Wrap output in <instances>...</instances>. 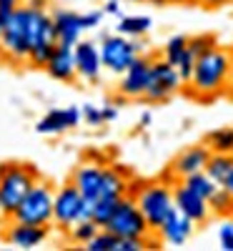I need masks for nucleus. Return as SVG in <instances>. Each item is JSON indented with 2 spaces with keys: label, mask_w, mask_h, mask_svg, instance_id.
<instances>
[{
  "label": "nucleus",
  "mask_w": 233,
  "mask_h": 251,
  "mask_svg": "<svg viewBox=\"0 0 233 251\" xmlns=\"http://www.w3.org/2000/svg\"><path fill=\"white\" fill-rule=\"evenodd\" d=\"M116 203H118V199H100V201H93V203H91V219L103 228L105 224H108Z\"/></svg>",
  "instance_id": "nucleus-30"
},
{
  "label": "nucleus",
  "mask_w": 233,
  "mask_h": 251,
  "mask_svg": "<svg viewBox=\"0 0 233 251\" xmlns=\"http://www.w3.org/2000/svg\"><path fill=\"white\" fill-rule=\"evenodd\" d=\"M151 3H156V5H165V0H151Z\"/></svg>",
  "instance_id": "nucleus-44"
},
{
  "label": "nucleus",
  "mask_w": 233,
  "mask_h": 251,
  "mask_svg": "<svg viewBox=\"0 0 233 251\" xmlns=\"http://www.w3.org/2000/svg\"><path fill=\"white\" fill-rule=\"evenodd\" d=\"M206 146L213 153H231L233 151V128L231 126H223V128H216L206 136Z\"/></svg>",
  "instance_id": "nucleus-26"
},
{
  "label": "nucleus",
  "mask_w": 233,
  "mask_h": 251,
  "mask_svg": "<svg viewBox=\"0 0 233 251\" xmlns=\"http://www.w3.org/2000/svg\"><path fill=\"white\" fill-rule=\"evenodd\" d=\"M181 181H183V183H186V186L190 188V191H196L198 196H203L206 201H208V199H210V194H213L216 188H218V186H216L213 181L208 178V174H206V171L190 174V176H186V178H181Z\"/></svg>",
  "instance_id": "nucleus-27"
},
{
  "label": "nucleus",
  "mask_w": 233,
  "mask_h": 251,
  "mask_svg": "<svg viewBox=\"0 0 233 251\" xmlns=\"http://www.w3.org/2000/svg\"><path fill=\"white\" fill-rule=\"evenodd\" d=\"M73 60H75V73L78 78L88 80V83H98L103 75V60H100V50L93 40H78L73 46Z\"/></svg>",
  "instance_id": "nucleus-15"
},
{
  "label": "nucleus",
  "mask_w": 233,
  "mask_h": 251,
  "mask_svg": "<svg viewBox=\"0 0 233 251\" xmlns=\"http://www.w3.org/2000/svg\"><path fill=\"white\" fill-rule=\"evenodd\" d=\"M165 3H171V5H186V3H193V0H165Z\"/></svg>",
  "instance_id": "nucleus-40"
},
{
  "label": "nucleus",
  "mask_w": 233,
  "mask_h": 251,
  "mask_svg": "<svg viewBox=\"0 0 233 251\" xmlns=\"http://www.w3.org/2000/svg\"><path fill=\"white\" fill-rule=\"evenodd\" d=\"M98 231H100V226H98V224L88 216V219H80V221H75V224L68 228L66 234H68V241H70L73 246H86V244H88V241H91V239H93Z\"/></svg>",
  "instance_id": "nucleus-24"
},
{
  "label": "nucleus",
  "mask_w": 233,
  "mask_h": 251,
  "mask_svg": "<svg viewBox=\"0 0 233 251\" xmlns=\"http://www.w3.org/2000/svg\"><path fill=\"white\" fill-rule=\"evenodd\" d=\"M226 188H228V194H231V196H233V174H231V178H228V181H226Z\"/></svg>",
  "instance_id": "nucleus-41"
},
{
  "label": "nucleus",
  "mask_w": 233,
  "mask_h": 251,
  "mask_svg": "<svg viewBox=\"0 0 233 251\" xmlns=\"http://www.w3.org/2000/svg\"><path fill=\"white\" fill-rule=\"evenodd\" d=\"M103 10H91V13H78V20H80V28L83 30H93L103 23Z\"/></svg>",
  "instance_id": "nucleus-33"
},
{
  "label": "nucleus",
  "mask_w": 233,
  "mask_h": 251,
  "mask_svg": "<svg viewBox=\"0 0 233 251\" xmlns=\"http://www.w3.org/2000/svg\"><path fill=\"white\" fill-rule=\"evenodd\" d=\"M46 73L58 80V83H70L75 80V60H73V48H66V46H58L53 48L48 63H46Z\"/></svg>",
  "instance_id": "nucleus-21"
},
{
  "label": "nucleus",
  "mask_w": 233,
  "mask_h": 251,
  "mask_svg": "<svg viewBox=\"0 0 233 251\" xmlns=\"http://www.w3.org/2000/svg\"><path fill=\"white\" fill-rule=\"evenodd\" d=\"M20 5H23V0H0V23H3L10 13H15Z\"/></svg>",
  "instance_id": "nucleus-34"
},
{
  "label": "nucleus",
  "mask_w": 233,
  "mask_h": 251,
  "mask_svg": "<svg viewBox=\"0 0 233 251\" xmlns=\"http://www.w3.org/2000/svg\"><path fill=\"white\" fill-rule=\"evenodd\" d=\"M193 231H196V224L186 219L181 211H173L156 231V236L161 239V244H168V246H186L188 239L193 236Z\"/></svg>",
  "instance_id": "nucleus-18"
},
{
  "label": "nucleus",
  "mask_w": 233,
  "mask_h": 251,
  "mask_svg": "<svg viewBox=\"0 0 233 251\" xmlns=\"http://www.w3.org/2000/svg\"><path fill=\"white\" fill-rule=\"evenodd\" d=\"M125 3H145V0H125Z\"/></svg>",
  "instance_id": "nucleus-45"
},
{
  "label": "nucleus",
  "mask_w": 233,
  "mask_h": 251,
  "mask_svg": "<svg viewBox=\"0 0 233 251\" xmlns=\"http://www.w3.org/2000/svg\"><path fill=\"white\" fill-rule=\"evenodd\" d=\"M98 50H100V60H103V71L120 75L143 53V43H140V38L136 40V38H125L120 33H113V35H103Z\"/></svg>",
  "instance_id": "nucleus-9"
},
{
  "label": "nucleus",
  "mask_w": 233,
  "mask_h": 251,
  "mask_svg": "<svg viewBox=\"0 0 233 251\" xmlns=\"http://www.w3.org/2000/svg\"><path fill=\"white\" fill-rule=\"evenodd\" d=\"M25 8V33H28V66L33 68H46V63L55 48V35H53V18L48 10L40 8Z\"/></svg>",
  "instance_id": "nucleus-4"
},
{
  "label": "nucleus",
  "mask_w": 233,
  "mask_h": 251,
  "mask_svg": "<svg viewBox=\"0 0 233 251\" xmlns=\"http://www.w3.org/2000/svg\"><path fill=\"white\" fill-rule=\"evenodd\" d=\"M233 83V68H231V55L228 48L216 46L213 50H208L196 58L193 73L188 78V93L196 96L201 100L221 96L228 86Z\"/></svg>",
  "instance_id": "nucleus-1"
},
{
  "label": "nucleus",
  "mask_w": 233,
  "mask_h": 251,
  "mask_svg": "<svg viewBox=\"0 0 233 251\" xmlns=\"http://www.w3.org/2000/svg\"><path fill=\"white\" fill-rule=\"evenodd\" d=\"M231 156H233V151H231Z\"/></svg>",
  "instance_id": "nucleus-48"
},
{
  "label": "nucleus",
  "mask_w": 233,
  "mask_h": 251,
  "mask_svg": "<svg viewBox=\"0 0 233 251\" xmlns=\"http://www.w3.org/2000/svg\"><path fill=\"white\" fill-rule=\"evenodd\" d=\"M218 46V38L216 35H210V33H198V35H190L188 38V50L193 53V58L208 53V50H213Z\"/></svg>",
  "instance_id": "nucleus-29"
},
{
  "label": "nucleus",
  "mask_w": 233,
  "mask_h": 251,
  "mask_svg": "<svg viewBox=\"0 0 233 251\" xmlns=\"http://www.w3.org/2000/svg\"><path fill=\"white\" fill-rule=\"evenodd\" d=\"M35 181H40V174L33 163H20V161L0 163V206H3L8 219L15 214L18 203L25 199Z\"/></svg>",
  "instance_id": "nucleus-3"
},
{
  "label": "nucleus",
  "mask_w": 233,
  "mask_h": 251,
  "mask_svg": "<svg viewBox=\"0 0 233 251\" xmlns=\"http://www.w3.org/2000/svg\"><path fill=\"white\" fill-rule=\"evenodd\" d=\"M50 236V226H40V224H25V221H15L8 219L3 224V241L15 249H38L43 246Z\"/></svg>",
  "instance_id": "nucleus-13"
},
{
  "label": "nucleus",
  "mask_w": 233,
  "mask_h": 251,
  "mask_svg": "<svg viewBox=\"0 0 233 251\" xmlns=\"http://www.w3.org/2000/svg\"><path fill=\"white\" fill-rule=\"evenodd\" d=\"M23 5H28V8H40V10H48V0H23Z\"/></svg>",
  "instance_id": "nucleus-37"
},
{
  "label": "nucleus",
  "mask_w": 233,
  "mask_h": 251,
  "mask_svg": "<svg viewBox=\"0 0 233 251\" xmlns=\"http://www.w3.org/2000/svg\"><path fill=\"white\" fill-rule=\"evenodd\" d=\"M0 28H3V23H0Z\"/></svg>",
  "instance_id": "nucleus-47"
},
{
  "label": "nucleus",
  "mask_w": 233,
  "mask_h": 251,
  "mask_svg": "<svg viewBox=\"0 0 233 251\" xmlns=\"http://www.w3.org/2000/svg\"><path fill=\"white\" fill-rule=\"evenodd\" d=\"M210 206V216H218V219H233V196L228 194L226 186H218L208 199Z\"/></svg>",
  "instance_id": "nucleus-25"
},
{
  "label": "nucleus",
  "mask_w": 233,
  "mask_h": 251,
  "mask_svg": "<svg viewBox=\"0 0 233 251\" xmlns=\"http://www.w3.org/2000/svg\"><path fill=\"white\" fill-rule=\"evenodd\" d=\"M151 28H153V20L148 18V15H120V18H118V25H116V33L138 40V38H143Z\"/></svg>",
  "instance_id": "nucleus-23"
},
{
  "label": "nucleus",
  "mask_w": 233,
  "mask_h": 251,
  "mask_svg": "<svg viewBox=\"0 0 233 251\" xmlns=\"http://www.w3.org/2000/svg\"><path fill=\"white\" fill-rule=\"evenodd\" d=\"M83 249H86V251H118V236L111 234L108 228H100V231Z\"/></svg>",
  "instance_id": "nucleus-28"
},
{
  "label": "nucleus",
  "mask_w": 233,
  "mask_h": 251,
  "mask_svg": "<svg viewBox=\"0 0 233 251\" xmlns=\"http://www.w3.org/2000/svg\"><path fill=\"white\" fill-rule=\"evenodd\" d=\"M151 121H153V116H151V111H145V113L140 116V128H145V126H151Z\"/></svg>",
  "instance_id": "nucleus-39"
},
{
  "label": "nucleus",
  "mask_w": 233,
  "mask_h": 251,
  "mask_svg": "<svg viewBox=\"0 0 233 251\" xmlns=\"http://www.w3.org/2000/svg\"><path fill=\"white\" fill-rule=\"evenodd\" d=\"M183 86L186 83L178 75L176 66H171L163 55L153 58V63H151V80H148V91H145L143 100H148V103H165L168 98H173Z\"/></svg>",
  "instance_id": "nucleus-11"
},
{
  "label": "nucleus",
  "mask_w": 233,
  "mask_h": 251,
  "mask_svg": "<svg viewBox=\"0 0 233 251\" xmlns=\"http://www.w3.org/2000/svg\"><path fill=\"white\" fill-rule=\"evenodd\" d=\"M8 221V216H5V211H3V206H0V226H3Z\"/></svg>",
  "instance_id": "nucleus-42"
},
{
  "label": "nucleus",
  "mask_w": 233,
  "mask_h": 251,
  "mask_svg": "<svg viewBox=\"0 0 233 251\" xmlns=\"http://www.w3.org/2000/svg\"><path fill=\"white\" fill-rule=\"evenodd\" d=\"M53 199H55V186L48 181H35L33 188L25 194V199L18 203L15 214L10 219L50 226L53 224Z\"/></svg>",
  "instance_id": "nucleus-8"
},
{
  "label": "nucleus",
  "mask_w": 233,
  "mask_h": 251,
  "mask_svg": "<svg viewBox=\"0 0 233 251\" xmlns=\"http://www.w3.org/2000/svg\"><path fill=\"white\" fill-rule=\"evenodd\" d=\"M70 181L78 186V191L86 196L88 203L100 199H120L128 194V171L118 166H103V163H80Z\"/></svg>",
  "instance_id": "nucleus-2"
},
{
  "label": "nucleus",
  "mask_w": 233,
  "mask_h": 251,
  "mask_svg": "<svg viewBox=\"0 0 233 251\" xmlns=\"http://www.w3.org/2000/svg\"><path fill=\"white\" fill-rule=\"evenodd\" d=\"M203 171L208 174V178L213 181L216 186H226V181L233 174V156L231 153H213V151H210Z\"/></svg>",
  "instance_id": "nucleus-22"
},
{
  "label": "nucleus",
  "mask_w": 233,
  "mask_h": 251,
  "mask_svg": "<svg viewBox=\"0 0 233 251\" xmlns=\"http://www.w3.org/2000/svg\"><path fill=\"white\" fill-rule=\"evenodd\" d=\"M100 111H103V121H105V123L118 121V106H113V103H105V106H100Z\"/></svg>",
  "instance_id": "nucleus-35"
},
{
  "label": "nucleus",
  "mask_w": 233,
  "mask_h": 251,
  "mask_svg": "<svg viewBox=\"0 0 233 251\" xmlns=\"http://www.w3.org/2000/svg\"><path fill=\"white\" fill-rule=\"evenodd\" d=\"M228 55H231V68H233V48H228Z\"/></svg>",
  "instance_id": "nucleus-43"
},
{
  "label": "nucleus",
  "mask_w": 233,
  "mask_h": 251,
  "mask_svg": "<svg viewBox=\"0 0 233 251\" xmlns=\"http://www.w3.org/2000/svg\"><path fill=\"white\" fill-rule=\"evenodd\" d=\"M80 111H83V123H86V126H91V128H98V126H105L100 106H93V103H86V106H83Z\"/></svg>",
  "instance_id": "nucleus-31"
},
{
  "label": "nucleus",
  "mask_w": 233,
  "mask_h": 251,
  "mask_svg": "<svg viewBox=\"0 0 233 251\" xmlns=\"http://www.w3.org/2000/svg\"><path fill=\"white\" fill-rule=\"evenodd\" d=\"M173 203H176V211H181L186 219H190L196 226L206 224L210 219V206L203 196H198L196 191L183 183V181H176L173 183Z\"/></svg>",
  "instance_id": "nucleus-14"
},
{
  "label": "nucleus",
  "mask_w": 233,
  "mask_h": 251,
  "mask_svg": "<svg viewBox=\"0 0 233 251\" xmlns=\"http://www.w3.org/2000/svg\"><path fill=\"white\" fill-rule=\"evenodd\" d=\"M103 228H108L111 234H116L118 239H148L153 231L148 228V221L145 216L140 214V208L136 203L133 196H120L116 208H113V214L108 219V224H105Z\"/></svg>",
  "instance_id": "nucleus-7"
},
{
  "label": "nucleus",
  "mask_w": 233,
  "mask_h": 251,
  "mask_svg": "<svg viewBox=\"0 0 233 251\" xmlns=\"http://www.w3.org/2000/svg\"><path fill=\"white\" fill-rule=\"evenodd\" d=\"M218 244L223 251H233V219H226L218 228Z\"/></svg>",
  "instance_id": "nucleus-32"
},
{
  "label": "nucleus",
  "mask_w": 233,
  "mask_h": 251,
  "mask_svg": "<svg viewBox=\"0 0 233 251\" xmlns=\"http://www.w3.org/2000/svg\"><path fill=\"white\" fill-rule=\"evenodd\" d=\"M50 18H53L55 43H58V46H66V48H73L78 40H80V33H83L80 20H78V13L60 8V10H53Z\"/></svg>",
  "instance_id": "nucleus-19"
},
{
  "label": "nucleus",
  "mask_w": 233,
  "mask_h": 251,
  "mask_svg": "<svg viewBox=\"0 0 233 251\" xmlns=\"http://www.w3.org/2000/svg\"><path fill=\"white\" fill-rule=\"evenodd\" d=\"M193 3H201V5H206V8H221V5L228 3V0H193Z\"/></svg>",
  "instance_id": "nucleus-38"
},
{
  "label": "nucleus",
  "mask_w": 233,
  "mask_h": 251,
  "mask_svg": "<svg viewBox=\"0 0 233 251\" xmlns=\"http://www.w3.org/2000/svg\"><path fill=\"white\" fill-rule=\"evenodd\" d=\"M78 123H83V111L78 106L68 108H50L43 118L35 123V131L43 136H60L70 128H75Z\"/></svg>",
  "instance_id": "nucleus-16"
},
{
  "label": "nucleus",
  "mask_w": 233,
  "mask_h": 251,
  "mask_svg": "<svg viewBox=\"0 0 233 251\" xmlns=\"http://www.w3.org/2000/svg\"><path fill=\"white\" fill-rule=\"evenodd\" d=\"M103 13L105 15H113V18H120V0H105V5H103Z\"/></svg>",
  "instance_id": "nucleus-36"
},
{
  "label": "nucleus",
  "mask_w": 233,
  "mask_h": 251,
  "mask_svg": "<svg viewBox=\"0 0 233 251\" xmlns=\"http://www.w3.org/2000/svg\"><path fill=\"white\" fill-rule=\"evenodd\" d=\"M228 3H231V5H233V0H228Z\"/></svg>",
  "instance_id": "nucleus-46"
},
{
  "label": "nucleus",
  "mask_w": 233,
  "mask_h": 251,
  "mask_svg": "<svg viewBox=\"0 0 233 251\" xmlns=\"http://www.w3.org/2000/svg\"><path fill=\"white\" fill-rule=\"evenodd\" d=\"M91 216V203L86 201L78 191V186L73 181L63 183L60 188H55V199H53V224L60 228V231H68V228L80 221V219H88Z\"/></svg>",
  "instance_id": "nucleus-10"
},
{
  "label": "nucleus",
  "mask_w": 233,
  "mask_h": 251,
  "mask_svg": "<svg viewBox=\"0 0 233 251\" xmlns=\"http://www.w3.org/2000/svg\"><path fill=\"white\" fill-rule=\"evenodd\" d=\"M28 33H25V8L20 5L3 20L0 28V58L10 66H28Z\"/></svg>",
  "instance_id": "nucleus-6"
},
{
  "label": "nucleus",
  "mask_w": 233,
  "mask_h": 251,
  "mask_svg": "<svg viewBox=\"0 0 233 251\" xmlns=\"http://www.w3.org/2000/svg\"><path fill=\"white\" fill-rule=\"evenodd\" d=\"M208 156H210V149H208L206 143H201V146H188V149L181 151V153L176 156V161L171 163V174H173L178 181L186 178V176H190V174H198V171L206 169Z\"/></svg>",
  "instance_id": "nucleus-20"
},
{
  "label": "nucleus",
  "mask_w": 233,
  "mask_h": 251,
  "mask_svg": "<svg viewBox=\"0 0 233 251\" xmlns=\"http://www.w3.org/2000/svg\"><path fill=\"white\" fill-rule=\"evenodd\" d=\"M163 58L171 63V66H176V71L183 78V83H188L190 73H193V66H196L193 53L188 50V38L186 35L168 38V43L163 46Z\"/></svg>",
  "instance_id": "nucleus-17"
},
{
  "label": "nucleus",
  "mask_w": 233,
  "mask_h": 251,
  "mask_svg": "<svg viewBox=\"0 0 233 251\" xmlns=\"http://www.w3.org/2000/svg\"><path fill=\"white\" fill-rule=\"evenodd\" d=\"M151 63L153 58L151 55H138L128 68H125L118 78V96L125 98V100H138L145 96L148 91V80H151Z\"/></svg>",
  "instance_id": "nucleus-12"
},
{
  "label": "nucleus",
  "mask_w": 233,
  "mask_h": 251,
  "mask_svg": "<svg viewBox=\"0 0 233 251\" xmlns=\"http://www.w3.org/2000/svg\"><path fill=\"white\" fill-rule=\"evenodd\" d=\"M136 203L140 208V214L148 221V228L156 234L163 226V221L176 211L173 203V183L168 181H153V183H143L136 191Z\"/></svg>",
  "instance_id": "nucleus-5"
}]
</instances>
